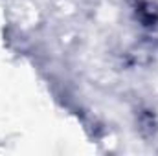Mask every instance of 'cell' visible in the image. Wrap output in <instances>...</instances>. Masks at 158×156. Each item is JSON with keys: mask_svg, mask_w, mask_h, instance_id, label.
Returning <instances> with one entry per match:
<instances>
[{"mask_svg": "<svg viewBox=\"0 0 158 156\" xmlns=\"http://www.w3.org/2000/svg\"><path fill=\"white\" fill-rule=\"evenodd\" d=\"M138 13H140V18H142V22L145 26H151V24L156 22L158 13H156V9H155L153 4H142L140 9H138Z\"/></svg>", "mask_w": 158, "mask_h": 156, "instance_id": "obj_1", "label": "cell"}]
</instances>
